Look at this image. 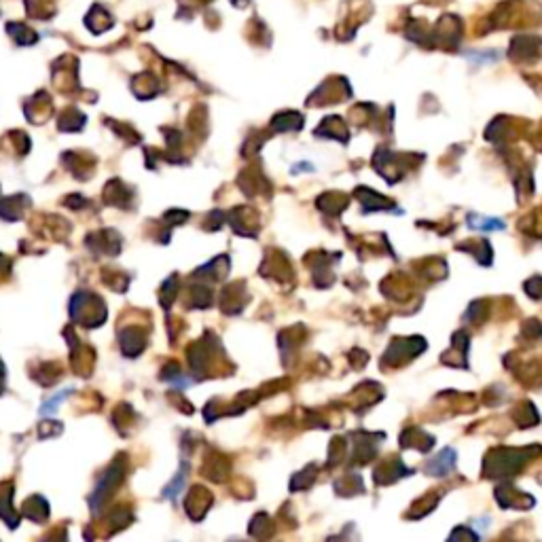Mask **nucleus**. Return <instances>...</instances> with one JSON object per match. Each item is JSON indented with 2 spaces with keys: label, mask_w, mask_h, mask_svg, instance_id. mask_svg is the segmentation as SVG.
<instances>
[{
  "label": "nucleus",
  "mask_w": 542,
  "mask_h": 542,
  "mask_svg": "<svg viewBox=\"0 0 542 542\" xmlns=\"http://www.w3.org/2000/svg\"><path fill=\"white\" fill-rule=\"evenodd\" d=\"M471 227H477V229H502L505 223H500L496 219H473Z\"/></svg>",
  "instance_id": "1"
},
{
  "label": "nucleus",
  "mask_w": 542,
  "mask_h": 542,
  "mask_svg": "<svg viewBox=\"0 0 542 542\" xmlns=\"http://www.w3.org/2000/svg\"><path fill=\"white\" fill-rule=\"evenodd\" d=\"M70 390H72V388H68V390H64L62 394H56L51 400H47V403H45V407H43V413H53V411L58 409L56 405H62V403H64V398L70 394Z\"/></svg>",
  "instance_id": "2"
}]
</instances>
